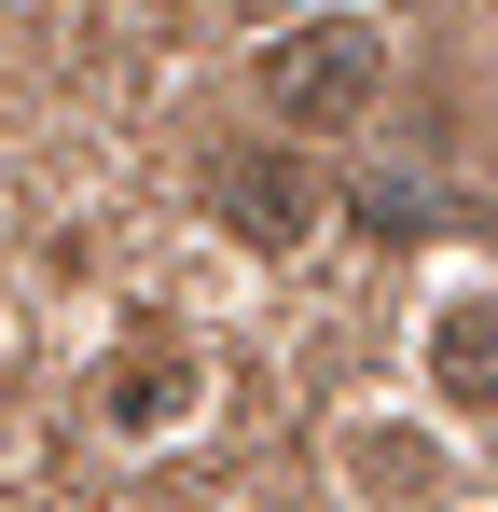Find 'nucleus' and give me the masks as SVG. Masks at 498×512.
Here are the masks:
<instances>
[{
    "label": "nucleus",
    "instance_id": "3",
    "mask_svg": "<svg viewBox=\"0 0 498 512\" xmlns=\"http://www.w3.org/2000/svg\"><path fill=\"white\" fill-rule=\"evenodd\" d=\"M180 416H194V360L180 346H139L111 374V429H180Z\"/></svg>",
    "mask_w": 498,
    "mask_h": 512
},
{
    "label": "nucleus",
    "instance_id": "2",
    "mask_svg": "<svg viewBox=\"0 0 498 512\" xmlns=\"http://www.w3.org/2000/svg\"><path fill=\"white\" fill-rule=\"evenodd\" d=\"M305 208H319V194H305V167H291V153L222 167V222H236L249 250H291V236H305Z\"/></svg>",
    "mask_w": 498,
    "mask_h": 512
},
{
    "label": "nucleus",
    "instance_id": "4",
    "mask_svg": "<svg viewBox=\"0 0 498 512\" xmlns=\"http://www.w3.org/2000/svg\"><path fill=\"white\" fill-rule=\"evenodd\" d=\"M429 374H443V402H498V305H457L429 333Z\"/></svg>",
    "mask_w": 498,
    "mask_h": 512
},
{
    "label": "nucleus",
    "instance_id": "1",
    "mask_svg": "<svg viewBox=\"0 0 498 512\" xmlns=\"http://www.w3.org/2000/svg\"><path fill=\"white\" fill-rule=\"evenodd\" d=\"M374 70H388V42H374L360 14H332V28H291V42L263 56V97H277L291 125H346V111L374 97Z\"/></svg>",
    "mask_w": 498,
    "mask_h": 512
}]
</instances>
